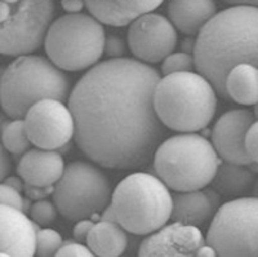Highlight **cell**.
I'll use <instances>...</instances> for the list:
<instances>
[{"mask_svg": "<svg viewBox=\"0 0 258 257\" xmlns=\"http://www.w3.org/2000/svg\"><path fill=\"white\" fill-rule=\"evenodd\" d=\"M195 40L197 39H194L192 36H188V38H186L185 40H183V43H182V52H186V53H191L192 55L194 53V48H195Z\"/></svg>", "mask_w": 258, "mask_h": 257, "instance_id": "cell-38", "label": "cell"}, {"mask_svg": "<svg viewBox=\"0 0 258 257\" xmlns=\"http://www.w3.org/2000/svg\"><path fill=\"white\" fill-rule=\"evenodd\" d=\"M58 210L54 202H50L47 199L36 200L30 207V219L35 222L38 226H48L57 219Z\"/></svg>", "mask_w": 258, "mask_h": 257, "instance_id": "cell-26", "label": "cell"}, {"mask_svg": "<svg viewBox=\"0 0 258 257\" xmlns=\"http://www.w3.org/2000/svg\"><path fill=\"white\" fill-rule=\"evenodd\" d=\"M154 108L165 128L185 133L203 131L217 110V92L194 71L163 75L154 92Z\"/></svg>", "mask_w": 258, "mask_h": 257, "instance_id": "cell-3", "label": "cell"}, {"mask_svg": "<svg viewBox=\"0 0 258 257\" xmlns=\"http://www.w3.org/2000/svg\"><path fill=\"white\" fill-rule=\"evenodd\" d=\"M54 13L53 0H0V53L24 56L39 49Z\"/></svg>", "mask_w": 258, "mask_h": 257, "instance_id": "cell-10", "label": "cell"}, {"mask_svg": "<svg viewBox=\"0 0 258 257\" xmlns=\"http://www.w3.org/2000/svg\"><path fill=\"white\" fill-rule=\"evenodd\" d=\"M206 242L217 256L258 257V196L236 198L220 205Z\"/></svg>", "mask_w": 258, "mask_h": 257, "instance_id": "cell-9", "label": "cell"}, {"mask_svg": "<svg viewBox=\"0 0 258 257\" xmlns=\"http://www.w3.org/2000/svg\"><path fill=\"white\" fill-rule=\"evenodd\" d=\"M38 230L24 211L0 204V256H34Z\"/></svg>", "mask_w": 258, "mask_h": 257, "instance_id": "cell-15", "label": "cell"}, {"mask_svg": "<svg viewBox=\"0 0 258 257\" xmlns=\"http://www.w3.org/2000/svg\"><path fill=\"white\" fill-rule=\"evenodd\" d=\"M177 29L159 13L137 16L129 25L128 45L136 60L145 64L160 62L177 47Z\"/></svg>", "mask_w": 258, "mask_h": 257, "instance_id": "cell-12", "label": "cell"}, {"mask_svg": "<svg viewBox=\"0 0 258 257\" xmlns=\"http://www.w3.org/2000/svg\"><path fill=\"white\" fill-rule=\"evenodd\" d=\"M112 189L105 173L92 163L70 162L53 189L58 214L70 221L94 216L111 202Z\"/></svg>", "mask_w": 258, "mask_h": 257, "instance_id": "cell-8", "label": "cell"}, {"mask_svg": "<svg viewBox=\"0 0 258 257\" xmlns=\"http://www.w3.org/2000/svg\"><path fill=\"white\" fill-rule=\"evenodd\" d=\"M170 220L186 225L200 226L214 216L220 207L221 195L214 189L176 191Z\"/></svg>", "mask_w": 258, "mask_h": 257, "instance_id": "cell-16", "label": "cell"}, {"mask_svg": "<svg viewBox=\"0 0 258 257\" xmlns=\"http://www.w3.org/2000/svg\"><path fill=\"white\" fill-rule=\"evenodd\" d=\"M24 120L30 141L40 149H63L75 135V120L70 108L56 98L41 99L32 105Z\"/></svg>", "mask_w": 258, "mask_h": 257, "instance_id": "cell-11", "label": "cell"}, {"mask_svg": "<svg viewBox=\"0 0 258 257\" xmlns=\"http://www.w3.org/2000/svg\"><path fill=\"white\" fill-rule=\"evenodd\" d=\"M93 225L94 222L88 219H83L77 221V224H75V226L73 229L74 239L78 240V242L84 243L87 240V238H88V234L92 230V228H93Z\"/></svg>", "mask_w": 258, "mask_h": 257, "instance_id": "cell-32", "label": "cell"}, {"mask_svg": "<svg viewBox=\"0 0 258 257\" xmlns=\"http://www.w3.org/2000/svg\"><path fill=\"white\" fill-rule=\"evenodd\" d=\"M2 143L13 155H24L32 143L27 136L24 119H12L4 123L2 129Z\"/></svg>", "mask_w": 258, "mask_h": 257, "instance_id": "cell-23", "label": "cell"}, {"mask_svg": "<svg viewBox=\"0 0 258 257\" xmlns=\"http://www.w3.org/2000/svg\"><path fill=\"white\" fill-rule=\"evenodd\" d=\"M197 256H202V257H212V256H217V253H216V251H214V248L212 247L211 244H208V243H204V244L202 245L199 248V251H198Z\"/></svg>", "mask_w": 258, "mask_h": 257, "instance_id": "cell-37", "label": "cell"}, {"mask_svg": "<svg viewBox=\"0 0 258 257\" xmlns=\"http://www.w3.org/2000/svg\"><path fill=\"white\" fill-rule=\"evenodd\" d=\"M216 13L217 6L214 0H170L168 6L170 22L188 36L198 35Z\"/></svg>", "mask_w": 258, "mask_h": 257, "instance_id": "cell-18", "label": "cell"}, {"mask_svg": "<svg viewBox=\"0 0 258 257\" xmlns=\"http://www.w3.org/2000/svg\"><path fill=\"white\" fill-rule=\"evenodd\" d=\"M85 243L93 256L116 257L128 248V235L117 222L101 220L94 224Z\"/></svg>", "mask_w": 258, "mask_h": 257, "instance_id": "cell-19", "label": "cell"}, {"mask_svg": "<svg viewBox=\"0 0 258 257\" xmlns=\"http://www.w3.org/2000/svg\"><path fill=\"white\" fill-rule=\"evenodd\" d=\"M254 120L253 111L248 109L229 110L218 118L212 129V145L222 161L244 166L252 163L246 151L245 138Z\"/></svg>", "mask_w": 258, "mask_h": 257, "instance_id": "cell-13", "label": "cell"}, {"mask_svg": "<svg viewBox=\"0 0 258 257\" xmlns=\"http://www.w3.org/2000/svg\"><path fill=\"white\" fill-rule=\"evenodd\" d=\"M158 70L135 59H110L89 69L71 89L75 142L93 163L136 170L153 159L165 127L154 108Z\"/></svg>", "mask_w": 258, "mask_h": 257, "instance_id": "cell-1", "label": "cell"}, {"mask_svg": "<svg viewBox=\"0 0 258 257\" xmlns=\"http://www.w3.org/2000/svg\"><path fill=\"white\" fill-rule=\"evenodd\" d=\"M4 2H7V3H16L18 0H4Z\"/></svg>", "mask_w": 258, "mask_h": 257, "instance_id": "cell-42", "label": "cell"}, {"mask_svg": "<svg viewBox=\"0 0 258 257\" xmlns=\"http://www.w3.org/2000/svg\"><path fill=\"white\" fill-rule=\"evenodd\" d=\"M195 68L194 55L186 52H172L161 61V74L167 75L179 71H192Z\"/></svg>", "mask_w": 258, "mask_h": 257, "instance_id": "cell-25", "label": "cell"}, {"mask_svg": "<svg viewBox=\"0 0 258 257\" xmlns=\"http://www.w3.org/2000/svg\"><path fill=\"white\" fill-rule=\"evenodd\" d=\"M61 6L68 13H80L85 7V0H61Z\"/></svg>", "mask_w": 258, "mask_h": 257, "instance_id": "cell-35", "label": "cell"}, {"mask_svg": "<svg viewBox=\"0 0 258 257\" xmlns=\"http://www.w3.org/2000/svg\"><path fill=\"white\" fill-rule=\"evenodd\" d=\"M221 162L211 141L195 132L161 141L153 157L156 176L173 191L207 187Z\"/></svg>", "mask_w": 258, "mask_h": 257, "instance_id": "cell-5", "label": "cell"}, {"mask_svg": "<svg viewBox=\"0 0 258 257\" xmlns=\"http://www.w3.org/2000/svg\"><path fill=\"white\" fill-rule=\"evenodd\" d=\"M53 189L54 186H47V187H40V186H34V185L25 184V193H26L27 198H30L31 200H40V199H45V196L48 194L53 193Z\"/></svg>", "mask_w": 258, "mask_h": 257, "instance_id": "cell-33", "label": "cell"}, {"mask_svg": "<svg viewBox=\"0 0 258 257\" xmlns=\"http://www.w3.org/2000/svg\"><path fill=\"white\" fill-rule=\"evenodd\" d=\"M89 15L100 24L112 27L129 26L136 16L125 11L117 0H85Z\"/></svg>", "mask_w": 258, "mask_h": 257, "instance_id": "cell-22", "label": "cell"}, {"mask_svg": "<svg viewBox=\"0 0 258 257\" xmlns=\"http://www.w3.org/2000/svg\"><path fill=\"white\" fill-rule=\"evenodd\" d=\"M253 195L258 196V177L255 178V182H254V186H253Z\"/></svg>", "mask_w": 258, "mask_h": 257, "instance_id": "cell-40", "label": "cell"}, {"mask_svg": "<svg viewBox=\"0 0 258 257\" xmlns=\"http://www.w3.org/2000/svg\"><path fill=\"white\" fill-rule=\"evenodd\" d=\"M245 147L252 162L258 163V119L254 120V123L248 129L245 138Z\"/></svg>", "mask_w": 258, "mask_h": 257, "instance_id": "cell-31", "label": "cell"}, {"mask_svg": "<svg viewBox=\"0 0 258 257\" xmlns=\"http://www.w3.org/2000/svg\"><path fill=\"white\" fill-rule=\"evenodd\" d=\"M64 167L66 164L58 150L36 147L27 150L21 157L17 166V173L24 180L25 184L40 187L54 186L61 178Z\"/></svg>", "mask_w": 258, "mask_h": 257, "instance_id": "cell-17", "label": "cell"}, {"mask_svg": "<svg viewBox=\"0 0 258 257\" xmlns=\"http://www.w3.org/2000/svg\"><path fill=\"white\" fill-rule=\"evenodd\" d=\"M102 24L85 13H66L53 20L44 39L48 59L63 71L89 70L105 52Z\"/></svg>", "mask_w": 258, "mask_h": 257, "instance_id": "cell-7", "label": "cell"}, {"mask_svg": "<svg viewBox=\"0 0 258 257\" xmlns=\"http://www.w3.org/2000/svg\"><path fill=\"white\" fill-rule=\"evenodd\" d=\"M56 256H70V257H88L93 256L88 245L83 244L78 240H70V242H63L61 248L58 249Z\"/></svg>", "mask_w": 258, "mask_h": 257, "instance_id": "cell-29", "label": "cell"}, {"mask_svg": "<svg viewBox=\"0 0 258 257\" xmlns=\"http://www.w3.org/2000/svg\"><path fill=\"white\" fill-rule=\"evenodd\" d=\"M11 159L6 151L3 143H0V182L4 181L11 172Z\"/></svg>", "mask_w": 258, "mask_h": 257, "instance_id": "cell-34", "label": "cell"}, {"mask_svg": "<svg viewBox=\"0 0 258 257\" xmlns=\"http://www.w3.org/2000/svg\"><path fill=\"white\" fill-rule=\"evenodd\" d=\"M195 69L229 99L225 80L232 68L252 64L258 68V7L232 6L217 12L195 40Z\"/></svg>", "mask_w": 258, "mask_h": 257, "instance_id": "cell-2", "label": "cell"}, {"mask_svg": "<svg viewBox=\"0 0 258 257\" xmlns=\"http://www.w3.org/2000/svg\"><path fill=\"white\" fill-rule=\"evenodd\" d=\"M255 178L249 166L222 161L211 184L220 195L240 196L253 189Z\"/></svg>", "mask_w": 258, "mask_h": 257, "instance_id": "cell-20", "label": "cell"}, {"mask_svg": "<svg viewBox=\"0 0 258 257\" xmlns=\"http://www.w3.org/2000/svg\"><path fill=\"white\" fill-rule=\"evenodd\" d=\"M62 240L61 234L53 229H39L36 233V252L35 254L41 257L56 256L61 248Z\"/></svg>", "mask_w": 258, "mask_h": 257, "instance_id": "cell-24", "label": "cell"}, {"mask_svg": "<svg viewBox=\"0 0 258 257\" xmlns=\"http://www.w3.org/2000/svg\"><path fill=\"white\" fill-rule=\"evenodd\" d=\"M0 204L11 205L24 211V198L21 195V191L13 189L6 182H0Z\"/></svg>", "mask_w": 258, "mask_h": 257, "instance_id": "cell-28", "label": "cell"}, {"mask_svg": "<svg viewBox=\"0 0 258 257\" xmlns=\"http://www.w3.org/2000/svg\"><path fill=\"white\" fill-rule=\"evenodd\" d=\"M126 50L125 41L116 35H106L105 40V52L110 59H120L123 57Z\"/></svg>", "mask_w": 258, "mask_h": 257, "instance_id": "cell-30", "label": "cell"}, {"mask_svg": "<svg viewBox=\"0 0 258 257\" xmlns=\"http://www.w3.org/2000/svg\"><path fill=\"white\" fill-rule=\"evenodd\" d=\"M229 99L239 105L258 104V68L252 64H240L227 74L225 80Z\"/></svg>", "mask_w": 258, "mask_h": 257, "instance_id": "cell-21", "label": "cell"}, {"mask_svg": "<svg viewBox=\"0 0 258 257\" xmlns=\"http://www.w3.org/2000/svg\"><path fill=\"white\" fill-rule=\"evenodd\" d=\"M125 11L137 16L151 13L163 4L164 0H117Z\"/></svg>", "mask_w": 258, "mask_h": 257, "instance_id": "cell-27", "label": "cell"}, {"mask_svg": "<svg viewBox=\"0 0 258 257\" xmlns=\"http://www.w3.org/2000/svg\"><path fill=\"white\" fill-rule=\"evenodd\" d=\"M4 182H6L7 185H9L11 187H13V189L18 190V191H22L25 187V181L20 177V176H18V177H16V176L7 177L6 180H4Z\"/></svg>", "mask_w": 258, "mask_h": 257, "instance_id": "cell-36", "label": "cell"}, {"mask_svg": "<svg viewBox=\"0 0 258 257\" xmlns=\"http://www.w3.org/2000/svg\"><path fill=\"white\" fill-rule=\"evenodd\" d=\"M110 204L128 233L149 235L170 220L173 196L158 176L133 172L117 184Z\"/></svg>", "mask_w": 258, "mask_h": 257, "instance_id": "cell-6", "label": "cell"}, {"mask_svg": "<svg viewBox=\"0 0 258 257\" xmlns=\"http://www.w3.org/2000/svg\"><path fill=\"white\" fill-rule=\"evenodd\" d=\"M225 3H229L231 6H252L258 7V0H223Z\"/></svg>", "mask_w": 258, "mask_h": 257, "instance_id": "cell-39", "label": "cell"}, {"mask_svg": "<svg viewBox=\"0 0 258 257\" xmlns=\"http://www.w3.org/2000/svg\"><path fill=\"white\" fill-rule=\"evenodd\" d=\"M206 239L198 226L173 221L153 231L142 240L140 256L190 257L197 256Z\"/></svg>", "mask_w": 258, "mask_h": 257, "instance_id": "cell-14", "label": "cell"}, {"mask_svg": "<svg viewBox=\"0 0 258 257\" xmlns=\"http://www.w3.org/2000/svg\"><path fill=\"white\" fill-rule=\"evenodd\" d=\"M253 114H254L255 119H258V104H255L254 105V113H253Z\"/></svg>", "mask_w": 258, "mask_h": 257, "instance_id": "cell-41", "label": "cell"}, {"mask_svg": "<svg viewBox=\"0 0 258 257\" xmlns=\"http://www.w3.org/2000/svg\"><path fill=\"white\" fill-rule=\"evenodd\" d=\"M70 80L49 59L24 55L8 65L0 78V106L11 119H24L32 105L47 98L66 102Z\"/></svg>", "mask_w": 258, "mask_h": 257, "instance_id": "cell-4", "label": "cell"}]
</instances>
